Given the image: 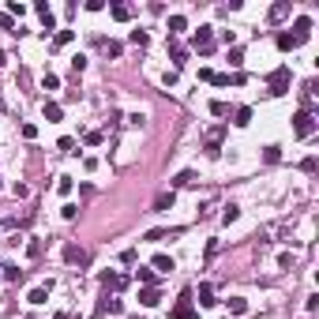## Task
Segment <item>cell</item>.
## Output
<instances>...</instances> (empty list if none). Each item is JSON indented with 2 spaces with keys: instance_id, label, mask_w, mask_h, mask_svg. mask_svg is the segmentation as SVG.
Wrapping results in <instances>:
<instances>
[{
  "instance_id": "83f0119b",
  "label": "cell",
  "mask_w": 319,
  "mask_h": 319,
  "mask_svg": "<svg viewBox=\"0 0 319 319\" xmlns=\"http://www.w3.org/2000/svg\"><path fill=\"white\" fill-rule=\"evenodd\" d=\"M57 191H60V195H72V176H60V180H57Z\"/></svg>"
},
{
  "instance_id": "30bf717a",
  "label": "cell",
  "mask_w": 319,
  "mask_h": 319,
  "mask_svg": "<svg viewBox=\"0 0 319 319\" xmlns=\"http://www.w3.org/2000/svg\"><path fill=\"white\" fill-rule=\"evenodd\" d=\"M233 124H237V128H248V124H252V109H248V105H240V109L233 113Z\"/></svg>"
},
{
  "instance_id": "484cf974",
  "label": "cell",
  "mask_w": 319,
  "mask_h": 319,
  "mask_svg": "<svg viewBox=\"0 0 319 319\" xmlns=\"http://www.w3.org/2000/svg\"><path fill=\"white\" fill-rule=\"evenodd\" d=\"M42 87H45V90H57V87H60V75L45 72V75H42Z\"/></svg>"
},
{
  "instance_id": "cb8c5ba5",
  "label": "cell",
  "mask_w": 319,
  "mask_h": 319,
  "mask_svg": "<svg viewBox=\"0 0 319 319\" xmlns=\"http://www.w3.org/2000/svg\"><path fill=\"white\" fill-rule=\"evenodd\" d=\"M8 15H19V19H23V15H27V4H19V0H8Z\"/></svg>"
},
{
  "instance_id": "5b68a950",
  "label": "cell",
  "mask_w": 319,
  "mask_h": 319,
  "mask_svg": "<svg viewBox=\"0 0 319 319\" xmlns=\"http://www.w3.org/2000/svg\"><path fill=\"white\" fill-rule=\"evenodd\" d=\"M222 135H225V128H222V124L207 131V154H218V143H222Z\"/></svg>"
},
{
  "instance_id": "5bb4252c",
  "label": "cell",
  "mask_w": 319,
  "mask_h": 319,
  "mask_svg": "<svg viewBox=\"0 0 319 319\" xmlns=\"http://www.w3.org/2000/svg\"><path fill=\"white\" fill-rule=\"evenodd\" d=\"M199 304H203V308L214 304V286H210V282H203V286H199Z\"/></svg>"
},
{
  "instance_id": "74e56055",
  "label": "cell",
  "mask_w": 319,
  "mask_h": 319,
  "mask_svg": "<svg viewBox=\"0 0 319 319\" xmlns=\"http://www.w3.org/2000/svg\"><path fill=\"white\" fill-rule=\"evenodd\" d=\"M0 282H4V274H0Z\"/></svg>"
},
{
  "instance_id": "7a4b0ae2",
  "label": "cell",
  "mask_w": 319,
  "mask_h": 319,
  "mask_svg": "<svg viewBox=\"0 0 319 319\" xmlns=\"http://www.w3.org/2000/svg\"><path fill=\"white\" fill-rule=\"evenodd\" d=\"M293 131H297V139H304V135H312V131H316V116L308 113V109H301V113L293 116Z\"/></svg>"
},
{
  "instance_id": "52a82bcc",
  "label": "cell",
  "mask_w": 319,
  "mask_h": 319,
  "mask_svg": "<svg viewBox=\"0 0 319 319\" xmlns=\"http://www.w3.org/2000/svg\"><path fill=\"white\" fill-rule=\"evenodd\" d=\"M308 34H312V19H297V23H293V38H297V42H304Z\"/></svg>"
},
{
  "instance_id": "f1b7e54d",
  "label": "cell",
  "mask_w": 319,
  "mask_h": 319,
  "mask_svg": "<svg viewBox=\"0 0 319 319\" xmlns=\"http://www.w3.org/2000/svg\"><path fill=\"white\" fill-rule=\"evenodd\" d=\"M0 30H12V34H15V19L8 12H0Z\"/></svg>"
},
{
  "instance_id": "e575fe53",
  "label": "cell",
  "mask_w": 319,
  "mask_h": 319,
  "mask_svg": "<svg viewBox=\"0 0 319 319\" xmlns=\"http://www.w3.org/2000/svg\"><path fill=\"white\" fill-rule=\"evenodd\" d=\"M4 278H8V282H19V278H23V271H19V267H4Z\"/></svg>"
},
{
  "instance_id": "44dd1931",
  "label": "cell",
  "mask_w": 319,
  "mask_h": 319,
  "mask_svg": "<svg viewBox=\"0 0 319 319\" xmlns=\"http://www.w3.org/2000/svg\"><path fill=\"white\" fill-rule=\"evenodd\" d=\"M128 42L143 49V45H150V38H146V30H131V34H128Z\"/></svg>"
},
{
  "instance_id": "d4e9b609",
  "label": "cell",
  "mask_w": 319,
  "mask_h": 319,
  "mask_svg": "<svg viewBox=\"0 0 319 319\" xmlns=\"http://www.w3.org/2000/svg\"><path fill=\"white\" fill-rule=\"evenodd\" d=\"M191 180H195V173H191V169H184V173H176V176H173L176 188H184V184H191Z\"/></svg>"
},
{
  "instance_id": "8992f818",
  "label": "cell",
  "mask_w": 319,
  "mask_h": 319,
  "mask_svg": "<svg viewBox=\"0 0 319 319\" xmlns=\"http://www.w3.org/2000/svg\"><path fill=\"white\" fill-rule=\"evenodd\" d=\"M158 301H161V293L154 289V286H146V289L139 293V304H143V308H154V304H158Z\"/></svg>"
},
{
  "instance_id": "d6a6232c",
  "label": "cell",
  "mask_w": 319,
  "mask_h": 319,
  "mask_svg": "<svg viewBox=\"0 0 319 319\" xmlns=\"http://www.w3.org/2000/svg\"><path fill=\"white\" fill-rule=\"evenodd\" d=\"M229 64H233V68H240V64H244V53H240V49H229Z\"/></svg>"
},
{
  "instance_id": "6da1fadb",
  "label": "cell",
  "mask_w": 319,
  "mask_h": 319,
  "mask_svg": "<svg viewBox=\"0 0 319 319\" xmlns=\"http://www.w3.org/2000/svg\"><path fill=\"white\" fill-rule=\"evenodd\" d=\"M289 83H293L289 64H278L274 72L267 75V90H271V94H289Z\"/></svg>"
},
{
  "instance_id": "4dcf8cb0",
  "label": "cell",
  "mask_w": 319,
  "mask_h": 319,
  "mask_svg": "<svg viewBox=\"0 0 319 319\" xmlns=\"http://www.w3.org/2000/svg\"><path fill=\"white\" fill-rule=\"evenodd\" d=\"M210 113H214V116H225V113H229V105L218 98V102H210Z\"/></svg>"
},
{
  "instance_id": "8fae6325",
  "label": "cell",
  "mask_w": 319,
  "mask_h": 319,
  "mask_svg": "<svg viewBox=\"0 0 319 319\" xmlns=\"http://www.w3.org/2000/svg\"><path fill=\"white\" fill-rule=\"evenodd\" d=\"M64 259H68V263H87V252L75 248V244H68V248H64Z\"/></svg>"
},
{
  "instance_id": "3957f363",
  "label": "cell",
  "mask_w": 319,
  "mask_h": 319,
  "mask_svg": "<svg viewBox=\"0 0 319 319\" xmlns=\"http://www.w3.org/2000/svg\"><path fill=\"white\" fill-rule=\"evenodd\" d=\"M169 319H199V312H195V304H191V293H180V301H176V308H173Z\"/></svg>"
},
{
  "instance_id": "7402d4cb",
  "label": "cell",
  "mask_w": 319,
  "mask_h": 319,
  "mask_svg": "<svg viewBox=\"0 0 319 319\" xmlns=\"http://www.w3.org/2000/svg\"><path fill=\"white\" fill-rule=\"evenodd\" d=\"M27 301H30V304H45V301H49V289H45V286H42V289H30Z\"/></svg>"
},
{
  "instance_id": "ffe728a7",
  "label": "cell",
  "mask_w": 319,
  "mask_h": 319,
  "mask_svg": "<svg viewBox=\"0 0 319 319\" xmlns=\"http://www.w3.org/2000/svg\"><path fill=\"white\" fill-rule=\"evenodd\" d=\"M229 312H233V316H244V312H248V301H244V297H229Z\"/></svg>"
},
{
  "instance_id": "d590c367",
  "label": "cell",
  "mask_w": 319,
  "mask_h": 319,
  "mask_svg": "<svg viewBox=\"0 0 319 319\" xmlns=\"http://www.w3.org/2000/svg\"><path fill=\"white\" fill-rule=\"evenodd\" d=\"M60 214H64V218H68V222H72V218L79 214V207H75V203H64V210H60Z\"/></svg>"
},
{
  "instance_id": "8d00e7d4",
  "label": "cell",
  "mask_w": 319,
  "mask_h": 319,
  "mask_svg": "<svg viewBox=\"0 0 319 319\" xmlns=\"http://www.w3.org/2000/svg\"><path fill=\"white\" fill-rule=\"evenodd\" d=\"M0 64H4V49H0Z\"/></svg>"
},
{
  "instance_id": "1f68e13d",
  "label": "cell",
  "mask_w": 319,
  "mask_h": 319,
  "mask_svg": "<svg viewBox=\"0 0 319 319\" xmlns=\"http://www.w3.org/2000/svg\"><path fill=\"white\" fill-rule=\"evenodd\" d=\"M98 312H120V301H113V297H109V301H102V304H98Z\"/></svg>"
},
{
  "instance_id": "f35d334b",
  "label": "cell",
  "mask_w": 319,
  "mask_h": 319,
  "mask_svg": "<svg viewBox=\"0 0 319 319\" xmlns=\"http://www.w3.org/2000/svg\"><path fill=\"white\" fill-rule=\"evenodd\" d=\"M0 225H4V222H0Z\"/></svg>"
},
{
  "instance_id": "ba28073f",
  "label": "cell",
  "mask_w": 319,
  "mask_h": 319,
  "mask_svg": "<svg viewBox=\"0 0 319 319\" xmlns=\"http://www.w3.org/2000/svg\"><path fill=\"white\" fill-rule=\"evenodd\" d=\"M274 42H278V49H282V53H293V49H297V45H301V42H297V38H293V34H286V30H282V34H278Z\"/></svg>"
},
{
  "instance_id": "d6986e66",
  "label": "cell",
  "mask_w": 319,
  "mask_h": 319,
  "mask_svg": "<svg viewBox=\"0 0 319 319\" xmlns=\"http://www.w3.org/2000/svg\"><path fill=\"white\" fill-rule=\"evenodd\" d=\"M135 278H139L143 286H154V282H158V274H154L150 267H139V271H135Z\"/></svg>"
},
{
  "instance_id": "7c38bea8",
  "label": "cell",
  "mask_w": 319,
  "mask_h": 319,
  "mask_svg": "<svg viewBox=\"0 0 319 319\" xmlns=\"http://www.w3.org/2000/svg\"><path fill=\"white\" fill-rule=\"evenodd\" d=\"M109 15H113L116 23H128V19H131V8H128V4H113V8H109Z\"/></svg>"
},
{
  "instance_id": "9c48e42d",
  "label": "cell",
  "mask_w": 319,
  "mask_h": 319,
  "mask_svg": "<svg viewBox=\"0 0 319 319\" xmlns=\"http://www.w3.org/2000/svg\"><path fill=\"white\" fill-rule=\"evenodd\" d=\"M286 15H289V0H278L274 8H271V23H282Z\"/></svg>"
},
{
  "instance_id": "9a60e30c",
  "label": "cell",
  "mask_w": 319,
  "mask_h": 319,
  "mask_svg": "<svg viewBox=\"0 0 319 319\" xmlns=\"http://www.w3.org/2000/svg\"><path fill=\"white\" fill-rule=\"evenodd\" d=\"M42 113H45V120L53 124V120H60V116H64V109H60L57 102H45V105H42Z\"/></svg>"
},
{
  "instance_id": "ac0fdd59",
  "label": "cell",
  "mask_w": 319,
  "mask_h": 319,
  "mask_svg": "<svg viewBox=\"0 0 319 319\" xmlns=\"http://www.w3.org/2000/svg\"><path fill=\"white\" fill-rule=\"evenodd\" d=\"M173 203H176V195H173V191H165V195H158V199H154V210H169Z\"/></svg>"
},
{
  "instance_id": "4316f807",
  "label": "cell",
  "mask_w": 319,
  "mask_h": 319,
  "mask_svg": "<svg viewBox=\"0 0 319 319\" xmlns=\"http://www.w3.org/2000/svg\"><path fill=\"white\" fill-rule=\"evenodd\" d=\"M75 38V30H57V38H53V45H68Z\"/></svg>"
},
{
  "instance_id": "e0dca14e",
  "label": "cell",
  "mask_w": 319,
  "mask_h": 319,
  "mask_svg": "<svg viewBox=\"0 0 319 319\" xmlns=\"http://www.w3.org/2000/svg\"><path fill=\"white\" fill-rule=\"evenodd\" d=\"M150 267H154V271H173V255H165V252H158Z\"/></svg>"
},
{
  "instance_id": "603a6c76",
  "label": "cell",
  "mask_w": 319,
  "mask_h": 319,
  "mask_svg": "<svg viewBox=\"0 0 319 319\" xmlns=\"http://www.w3.org/2000/svg\"><path fill=\"white\" fill-rule=\"evenodd\" d=\"M237 218H240V207H237V203H229L225 210H222V222H225V225H229V222H237Z\"/></svg>"
},
{
  "instance_id": "836d02e7",
  "label": "cell",
  "mask_w": 319,
  "mask_h": 319,
  "mask_svg": "<svg viewBox=\"0 0 319 319\" xmlns=\"http://www.w3.org/2000/svg\"><path fill=\"white\" fill-rule=\"evenodd\" d=\"M83 68H87V57H83V53H75V57H72V72H83Z\"/></svg>"
},
{
  "instance_id": "277c9868",
  "label": "cell",
  "mask_w": 319,
  "mask_h": 319,
  "mask_svg": "<svg viewBox=\"0 0 319 319\" xmlns=\"http://www.w3.org/2000/svg\"><path fill=\"white\" fill-rule=\"evenodd\" d=\"M210 38H214L210 27H199V30H195V38H191V45H195L199 53H210Z\"/></svg>"
},
{
  "instance_id": "f546056e",
  "label": "cell",
  "mask_w": 319,
  "mask_h": 319,
  "mask_svg": "<svg viewBox=\"0 0 319 319\" xmlns=\"http://www.w3.org/2000/svg\"><path fill=\"white\" fill-rule=\"evenodd\" d=\"M102 49L109 53V57H120V49H124V45H120V42H102Z\"/></svg>"
},
{
  "instance_id": "4fadbf2b",
  "label": "cell",
  "mask_w": 319,
  "mask_h": 319,
  "mask_svg": "<svg viewBox=\"0 0 319 319\" xmlns=\"http://www.w3.org/2000/svg\"><path fill=\"white\" fill-rule=\"evenodd\" d=\"M169 57H173V64H184V60H188V49H180L176 38H169Z\"/></svg>"
},
{
  "instance_id": "2e32d148",
  "label": "cell",
  "mask_w": 319,
  "mask_h": 319,
  "mask_svg": "<svg viewBox=\"0 0 319 319\" xmlns=\"http://www.w3.org/2000/svg\"><path fill=\"white\" fill-rule=\"evenodd\" d=\"M184 27H188V19H184V15H169V38H176Z\"/></svg>"
}]
</instances>
